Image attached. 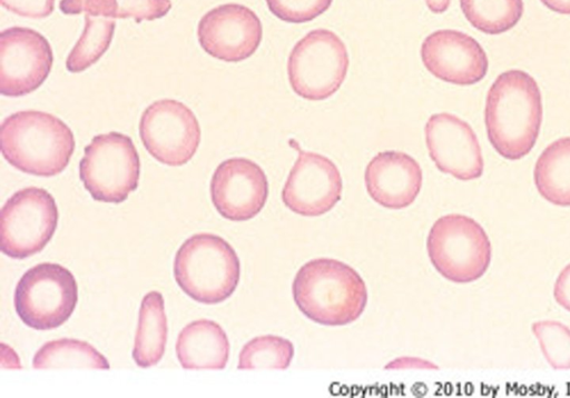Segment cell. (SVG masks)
I'll return each mask as SVG.
<instances>
[{"label": "cell", "mask_w": 570, "mask_h": 398, "mask_svg": "<svg viewBox=\"0 0 570 398\" xmlns=\"http://www.w3.org/2000/svg\"><path fill=\"white\" fill-rule=\"evenodd\" d=\"M298 157L282 190L283 203L294 213L316 217L328 212L341 200L343 182L336 165L327 157L304 151L295 140Z\"/></svg>", "instance_id": "12"}, {"label": "cell", "mask_w": 570, "mask_h": 398, "mask_svg": "<svg viewBox=\"0 0 570 398\" xmlns=\"http://www.w3.org/2000/svg\"><path fill=\"white\" fill-rule=\"evenodd\" d=\"M35 369L90 368L109 369L108 360L90 344L62 338L46 342L35 355Z\"/></svg>", "instance_id": "21"}, {"label": "cell", "mask_w": 570, "mask_h": 398, "mask_svg": "<svg viewBox=\"0 0 570 398\" xmlns=\"http://www.w3.org/2000/svg\"><path fill=\"white\" fill-rule=\"evenodd\" d=\"M294 357L293 344L283 337L263 335L246 342L239 352L237 368L286 369Z\"/></svg>", "instance_id": "24"}, {"label": "cell", "mask_w": 570, "mask_h": 398, "mask_svg": "<svg viewBox=\"0 0 570 398\" xmlns=\"http://www.w3.org/2000/svg\"><path fill=\"white\" fill-rule=\"evenodd\" d=\"M430 158L436 168L459 180L478 179L483 173V157L471 126L459 117L432 115L424 128Z\"/></svg>", "instance_id": "14"}, {"label": "cell", "mask_w": 570, "mask_h": 398, "mask_svg": "<svg viewBox=\"0 0 570 398\" xmlns=\"http://www.w3.org/2000/svg\"><path fill=\"white\" fill-rule=\"evenodd\" d=\"M0 145L11 166L38 177L59 175L76 147L71 129L60 118L39 110L7 117L0 128Z\"/></svg>", "instance_id": "3"}, {"label": "cell", "mask_w": 570, "mask_h": 398, "mask_svg": "<svg viewBox=\"0 0 570 398\" xmlns=\"http://www.w3.org/2000/svg\"><path fill=\"white\" fill-rule=\"evenodd\" d=\"M348 53L331 30L315 29L292 49L287 76L293 91L307 100H324L342 86L348 69Z\"/></svg>", "instance_id": "7"}, {"label": "cell", "mask_w": 570, "mask_h": 398, "mask_svg": "<svg viewBox=\"0 0 570 398\" xmlns=\"http://www.w3.org/2000/svg\"><path fill=\"white\" fill-rule=\"evenodd\" d=\"M421 58L434 77L459 86L481 81L489 68L481 44L471 36L452 29L429 34L421 46Z\"/></svg>", "instance_id": "16"}, {"label": "cell", "mask_w": 570, "mask_h": 398, "mask_svg": "<svg viewBox=\"0 0 570 398\" xmlns=\"http://www.w3.org/2000/svg\"><path fill=\"white\" fill-rule=\"evenodd\" d=\"M174 277L180 289L197 302L219 304L235 291L240 263L234 248L224 238L197 233L177 250Z\"/></svg>", "instance_id": "4"}, {"label": "cell", "mask_w": 570, "mask_h": 398, "mask_svg": "<svg viewBox=\"0 0 570 398\" xmlns=\"http://www.w3.org/2000/svg\"><path fill=\"white\" fill-rule=\"evenodd\" d=\"M547 362L556 370L570 369V328L557 320H539L531 325Z\"/></svg>", "instance_id": "25"}, {"label": "cell", "mask_w": 570, "mask_h": 398, "mask_svg": "<svg viewBox=\"0 0 570 398\" xmlns=\"http://www.w3.org/2000/svg\"><path fill=\"white\" fill-rule=\"evenodd\" d=\"M7 10L31 19H42L53 11L55 0H0Z\"/></svg>", "instance_id": "28"}, {"label": "cell", "mask_w": 570, "mask_h": 398, "mask_svg": "<svg viewBox=\"0 0 570 398\" xmlns=\"http://www.w3.org/2000/svg\"><path fill=\"white\" fill-rule=\"evenodd\" d=\"M140 160L129 136L108 132L86 146L79 177L90 196L109 203L125 201L138 187Z\"/></svg>", "instance_id": "6"}, {"label": "cell", "mask_w": 570, "mask_h": 398, "mask_svg": "<svg viewBox=\"0 0 570 398\" xmlns=\"http://www.w3.org/2000/svg\"><path fill=\"white\" fill-rule=\"evenodd\" d=\"M139 135L151 157L171 167L188 162L200 142L196 116L186 105L174 99L157 100L145 109Z\"/></svg>", "instance_id": "10"}, {"label": "cell", "mask_w": 570, "mask_h": 398, "mask_svg": "<svg viewBox=\"0 0 570 398\" xmlns=\"http://www.w3.org/2000/svg\"><path fill=\"white\" fill-rule=\"evenodd\" d=\"M216 210L232 221H246L261 212L268 197L263 169L246 158H229L216 168L210 181Z\"/></svg>", "instance_id": "15"}, {"label": "cell", "mask_w": 570, "mask_h": 398, "mask_svg": "<svg viewBox=\"0 0 570 398\" xmlns=\"http://www.w3.org/2000/svg\"><path fill=\"white\" fill-rule=\"evenodd\" d=\"M78 301V286L66 267L42 262L27 270L14 291V307L28 327L50 330L72 315Z\"/></svg>", "instance_id": "8"}, {"label": "cell", "mask_w": 570, "mask_h": 398, "mask_svg": "<svg viewBox=\"0 0 570 398\" xmlns=\"http://www.w3.org/2000/svg\"><path fill=\"white\" fill-rule=\"evenodd\" d=\"M292 293L301 312L324 326L355 321L367 304L366 285L360 273L332 258H316L304 263L295 275Z\"/></svg>", "instance_id": "2"}, {"label": "cell", "mask_w": 570, "mask_h": 398, "mask_svg": "<svg viewBox=\"0 0 570 398\" xmlns=\"http://www.w3.org/2000/svg\"><path fill=\"white\" fill-rule=\"evenodd\" d=\"M167 341V317L165 301L158 291L148 292L141 301L132 349L138 367L155 366L165 352Z\"/></svg>", "instance_id": "19"}, {"label": "cell", "mask_w": 570, "mask_h": 398, "mask_svg": "<svg viewBox=\"0 0 570 398\" xmlns=\"http://www.w3.org/2000/svg\"><path fill=\"white\" fill-rule=\"evenodd\" d=\"M176 355L184 369H224L228 361L229 341L217 322L198 319L179 332Z\"/></svg>", "instance_id": "18"}, {"label": "cell", "mask_w": 570, "mask_h": 398, "mask_svg": "<svg viewBox=\"0 0 570 398\" xmlns=\"http://www.w3.org/2000/svg\"><path fill=\"white\" fill-rule=\"evenodd\" d=\"M419 162L402 151H382L366 166L364 181L370 197L382 207L403 209L414 202L422 187Z\"/></svg>", "instance_id": "17"}, {"label": "cell", "mask_w": 570, "mask_h": 398, "mask_svg": "<svg viewBox=\"0 0 570 398\" xmlns=\"http://www.w3.org/2000/svg\"><path fill=\"white\" fill-rule=\"evenodd\" d=\"M553 297L559 306L570 312V263L559 272L553 286Z\"/></svg>", "instance_id": "29"}, {"label": "cell", "mask_w": 570, "mask_h": 398, "mask_svg": "<svg viewBox=\"0 0 570 398\" xmlns=\"http://www.w3.org/2000/svg\"><path fill=\"white\" fill-rule=\"evenodd\" d=\"M466 20L487 34H500L512 29L524 10L522 0H460Z\"/></svg>", "instance_id": "22"}, {"label": "cell", "mask_w": 570, "mask_h": 398, "mask_svg": "<svg viewBox=\"0 0 570 398\" xmlns=\"http://www.w3.org/2000/svg\"><path fill=\"white\" fill-rule=\"evenodd\" d=\"M428 8L434 13H442L448 10L451 0H425Z\"/></svg>", "instance_id": "31"}, {"label": "cell", "mask_w": 570, "mask_h": 398, "mask_svg": "<svg viewBox=\"0 0 570 398\" xmlns=\"http://www.w3.org/2000/svg\"><path fill=\"white\" fill-rule=\"evenodd\" d=\"M333 0H266L269 11L278 19L303 23L324 13Z\"/></svg>", "instance_id": "26"}, {"label": "cell", "mask_w": 570, "mask_h": 398, "mask_svg": "<svg viewBox=\"0 0 570 398\" xmlns=\"http://www.w3.org/2000/svg\"><path fill=\"white\" fill-rule=\"evenodd\" d=\"M114 31V19L86 13L82 34L67 58V69L81 72L98 61L109 48Z\"/></svg>", "instance_id": "23"}, {"label": "cell", "mask_w": 570, "mask_h": 398, "mask_svg": "<svg viewBox=\"0 0 570 398\" xmlns=\"http://www.w3.org/2000/svg\"><path fill=\"white\" fill-rule=\"evenodd\" d=\"M170 8V0H114V18L149 21L163 18Z\"/></svg>", "instance_id": "27"}, {"label": "cell", "mask_w": 570, "mask_h": 398, "mask_svg": "<svg viewBox=\"0 0 570 398\" xmlns=\"http://www.w3.org/2000/svg\"><path fill=\"white\" fill-rule=\"evenodd\" d=\"M533 179L537 190L547 201L570 207V137L551 142L541 152Z\"/></svg>", "instance_id": "20"}, {"label": "cell", "mask_w": 570, "mask_h": 398, "mask_svg": "<svg viewBox=\"0 0 570 398\" xmlns=\"http://www.w3.org/2000/svg\"><path fill=\"white\" fill-rule=\"evenodd\" d=\"M548 9L561 13L570 14V0H540Z\"/></svg>", "instance_id": "30"}, {"label": "cell", "mask_w": 570, "mask_h": 398, "mask_svg": "<svg viewBox=\"0 0 570 398\" xmlns=\"http://www.w3.org/2000/svg\"><path fill=\"white\" fill-rule=\"evenodd\" d=\"M58 225V208L45 189L27 187L14 192L1 209V251L24 259L39 251L52 238Z\"/></svg>", "instance_id": "9"}, {"label": "cell", "mask_w": 570, "mask_h": 398, "mask_svg": "<svg viewBox=\"0 0 570 398\" xmlns=\"http://www.w3.org/2000/svg\"><path fill=\"white\" fill-rule=\"evenodd\" d=\"M197 36L200 47L209 56L226 62H239L257 50L263 27L248 7L225 3L202 17Z\"/></svg>", "instance_id": "13"}, {"label": "cell", "mask_w": 570, "mask_h": 398, "mask_svg": "<svg viewBox=\"0 0 570 398\" xmlns=\"http://www.w3.org/2000/svg\"><path fill=\"white\" fill-rule=\"evenodd\" d=\"M488 139L508 160H519L535 145L542 123L538 83L522 70H508L490 87L484 109Z\"/></svg>", "instance_id": "1"}, {"label": "cell", "mask_w": 570, "mask_h": 398, "mask_svg": "<svg viewBox=\"0 0 570 398\" xmlns=\"http://www.w3.org/2000/svg\"><path fill=\"white\" fill-rule=\"evenodd\" d=\"M53 62L48 40L38 31L11 27L0 33V92L21 97L38 89Z\"/></svg>", "instance_id": "11"}, {"label": "cell", "mask_w": 570, "mask_h": 398, "mask_svg": "<svg viewBox=\"0 0 570 398\" xmlns=\"http://www.w3.org/2000/svg\"><path fill=\"white\" fill-rule=\"evenodd\" d=\"M426 249L435 270L455 283L478 280L491 262V242L485 230L464 215L439 218L428 235Z\"/></svg>", "instance_id": "5"}]
</instances>
